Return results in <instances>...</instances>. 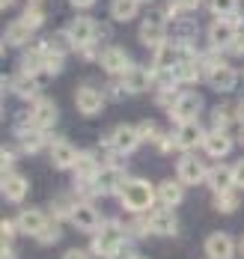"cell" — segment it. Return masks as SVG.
Listing matches in <instances>:
<instances>
[{
  "mask_svg": "<svg viewBox=\"0 0 244 259\" xmlns=\"http://www.w3.org/2000/svg\"><path fill=\"white\" fill-rule=\"evenodd\" d=\"M119 197H122V206L128 208V211H149L152 203L158 200V188H152L146 179H128L125 182V188L119 191Z\"/></svg>",
  "mask_w": 244,
  "mask_h": 259,
  "instance_id": "1",
  "label": "cell"
},
{
  "mask_svg": "<svg viewBox=\"0 0 244 259\" xmlns=\"http://www.w3.org/2000/svg\"><path fill=\"white\" fill-rule=\"evenodd\" d=\"M122 241H125V235H122V227L119 224H102L95 230V238H92V253L110 259L122 247Z\"/></svg>",
  "mask_w": 244,
  "mask_h": 259,
  "instance_id": "2",
  "label": "cell"
},
{
  "mask_svg": "<svg viewBox=\"0 0 244 259\" xmlns=\"http://www.w3.org/2000/svg\"><path fill=\"white\" fill-rule=\"evenodd\" d=\"M137 143H140V131L134 125H119V128H113L102 140V146H108V149H116V152H122V155H131L137 149Z\"/></svg>",
  "mask_w": 244,
  "mask_h": 259,
  "instance_id": "3",
  "label": "cell"
},
{
  "mask_svg": "<svg viewBox=\"0 0 244 259\" xmlns=\"http://www.w3.org/2000/svg\"><path fill=\"white\" fill-rule=\"evenodd\" d=\"M176 173H179V179L185 182V185H200V182L209 179V167H206L197 155H190V152H185V155L179 158Z\"/></svg>",
  "mask_w": 244,
  "mask_h": 259,
  "instance_id": "4",
  "label": "cell"
},
{
  "mask_svg": "<svg viewBox=\"0 0 244 259\" xmlns=\"http://www.w3.org/2000/svg\"><path fill=\"white\" fill-rule=\"evenodd\" d=\"M146 221H149V230L155 235H176L179 233V221H176V214L170 211V206L149 208Z\"/></svg>",
  "mask_w": 244,
  "mask_h": 259,
  "instance_id": "5",
  "label": "cell"
},
{
  "mask_svg": "<svg viewBox=\"0 0 244 259\" xmlns=\"http://www.w3.org/2000/svg\"><path fill=\"white\" fill-rule=\"evenodd\" d=\"M33 125H39V128H54L57 119H60V110H57V104L51 99H33V107H30V116H27Z\"/></svg>",
  "mask_w": 244,
  "mask_h": 259,
  "instance_id": "6",
  "label": "cell"
},
{
  "mask_svg": "<svg viewBox=\"0 0 244 259\" xmlns=\"http://www.w3.org/2000/svg\"><path fill=\"white\" fill-rule=\"evenodd\" d=\"M99 60H102V69L108 72L110 78H119V75H125V72L131 69L128 54H125V48H119V45H110V48H105Z\"/></svg>",
  "mask_w": 244,
  "mask_h": 259,
  "instance_id": "7",
  "label": "cell"
},
{
  "mask_svg": "<svg viewBox=\"0 0 244 259\" xmlns=\"http://www.w3.org/2000/svg\"><path fill=\"white\" fill-rule=\"evenodd\" d=\"M200 110H203V99L197 93H179V99H176L170 113H173L176 122H193L200 116Z\"/></svg>",
  "mask_w": 244,
  "mask_h": 259,
  "instance_id": "8",
  "label": "cell"
},
{
  "mask_svg": "<svg viewBox=\"0 0 244 259\" xmlns=\"http://www.w3.org/2000/svg\"><path fill=\"white\" fill-rule=\"evenodd\" d=\"M78 230H83V233H95L105 221H102V214H99V208L92 206V203H75V208H72V218H69Z\"/></svg>",
  "mask_w": 244,
  "mask_h": 259,
  "instance_id": "9",
  "label": "cell"
},
{
  "mask_svg": "<svg viewBox=\"0 0 244 259\" xmlns=\"http://www.w3.org/2000/svg\"><path fill=\"white\" fill-rule=\"evenodd\" d=\"M102 24H95L92 18H75L72 24L66 27V33H69V39H72V45H78V48H83V45H89V42H95V36L102 33L99 30Z\"/></svg>",
  "mask_w": 244,
  "mask_h": 259,
  "instance_id": "10",
  "label": "cell"
},
{
  "mask_svg": "<svg viewBox=\"0 0 244 259\" xmlns=\"http://www.w3.org/2000/svg\"><path fill=\"white\" fill-rule=\"evenodd\" d=\"M15 137H18V143H21V149L33 155V152H39L42 146H45V128H39V125H33V122H24V125H15Z\"/></svg>",
  "mask_w": 244,
  "mask_h": 259,
  "instance_id": "11",
  "label": "cell"
},
{
  "mask_svg": "<svg viewBox=\"0 0 244 259\" xmlns=\"http://www.w3.org/2000/svg\"><path fill=\"white\" fill-rule=\"evenodd\" d=\"M75 104H78V110H81L83 116H95L105 107V93L95 90V87H81L75 93Z\"/></svg>",
  "mask_w": 244,
  "mask_h": 259,
  "instance_id": "12",
  "label": "cell"
},
{
  "mask_svg": "<svg viewBox=\"0 0 244 259\" xmlns=\"http://www.w3.org/2000/svg\"><path fill=\"white\" fill-rule=\"evenodd\" d=\"M164 21H167V15L152 12V15L140 24V42H143V45H149V48L164 45Z\"/></svg>",
  "mask_w": 244,
  "mask_h": 259,
  "instance_id": "13",
  "label": "cell"
},
{
  "mask_svg": "<svg viewBox=\"0 0 244 259\" xmlns=\"http://www.w3.org/2000/svg\"><path fill=\"white\" fill-rule=\"evenodd\" d=\"M235 24L229 21V18H217L215 24L209 27V45L215 48V51H226L229 48V42L235 39Z\"/></svg>",
  "mask_w": 244,
  "mask_h": 259,
  "instance_id": "14",
  "label": "cell"
},
{
  "mask_svg": "<svg viewBox=\"0 0 244 259\" xmlns=\"http://www.w3.org/2000/svg\"><path fill=\"white\" fill-rule=\"evenodd\" d=\"M27 179L21 176V173H3V179H0V191H3V197L9 200V203H21L24 197H27Z\"/></svg>",
  "mask_w": 244,
  "mask_h": 259,
  "instance_id": "15",
  "label": "cell"
},
{
  "mask_svg": "<svg viewBox=\"0 0 244 259\" xmlns=\"http://www.w3.org/2000/svg\"><path fill=\"white\" fill-rule=\"evenodd\" d=\"M206 80H209V87L217 90V93H229V90H235V83H238V72H235L232 66L220 63L217 69H212V72L206 75Z\"/></svg>",
  "mask_w": 244,
  "mask_h": 259,
  "instance_id": "16",
  "label": "cell"
},
{
  "mask_svg": "<svg viewBox=\"0 0 244 259\" xmlns=\"http://www.w3.org/2000/svg\"><path fill=\"white\" fill-rule=\"evenodd\" d=\"M203 149H206L212 158H226L229 149H232V137H229L223 128H212V131H206Z\"/></svg>",
  "mask_w": 244,
  "mask_h": 259,
  "instance_id": "17",
  "label": "cell"
},
{
  "mask_svg": "<svg viewBox=\"0 0 244 259\" xmlns=\"http://www.w3.org/2000/svg\"><path fill=\"white\" fill-rule=\"evenodd\" d=\"M51 221V214H45V211H39V208H24L18 218H15V224H18V230L27 235H39L45 230V224Z\"/></svg>",
  "mask_w": 244,
  "mask_h": 259,
  "instance_id": "18",
  "label": "cell"
},
{
  "mask_svg": "<svg viewBox=\"0 0 244 259\" xmlns=\"http://www.w3.org/2000/svg\"><path fill=\"white\" fill-rule=\"evenodd\" d=\"M209 188H212V194H223V191H232L235 188V170L232 167H226V164H215L212 170H209Z\"/></svg>",
  "mask_w": 244,
  "mask_h": 259,
  "instance_id": "19",
  "label": "cell"
},
{
  "mask_svg": "<svg viewBox=\"0 0 244 259\" xmlns=\"http://www.w3.org/2000/svg\"><path fill=\"white\" fill-rule=\"evenodd\" d=\"M48 149H51V161H54V167H60V170H72V164H75L78 155H81V152H78L69 140H63V137L54 140Z\"/></svg>",
  "mask_w": 244,
  "mask_h": 259,
  "instance_id": "20",
  "label": "cell"
},
{
  "mask_svg": "<svg viewBox=\"0 0 244 259\" xmlns=\"http://www.w3.org/2000/svg\"><path fill=\"white\" fill-rule=\"evenodd\" d=\"M182 200H185V182L182 179H164L158 185V203L161 206L176 208Z\"/></svg>",
  "mask_w": 244,
  "mask_h": 259,
  "instance_id": "21",
  "label": "cell"
},
{
  "mask_svg": "<svg viewBox=\"0 0 244 259\" xmlns=\"http://www.w3.org/2000/svg\"><path fill=\"white\" fill-rule=\"evenodd\" d=\"M119 80H122L125 93H146L152 87V75L146 69H140V66H131L125 75H119Z\"/></svg>",
  "mask_w": 244,
  "mask_h": 259,
  "instance_id": "22",
  "label": "cell"
},
{
  "mask_svg": "<svg viewBox=\"0 0 244 259\" xmlns=\"http://www.w3.org/2000/svg\"><path fill=\"white\" fill-rule=\"evenodd\" d=\"M232 238L226 233H212L206 238V256L209 259H229L232 256Z\"/></svg>",
  "mask_w": 244,
  "mask_h": 259,
  "instance_id": "23",
  "label": "cell"
},
{
  "mask_svg": "<svg viewBox=\"0 0 244 259\" xmlns=\"http://www.w3.org/2000/svg\"><path fill=\"white\" fill-rule=\"evenodd\" d=\"M176 137H179V149H193V146H203V140H206V131L200 128L197 122H182L179 131H176Z\"/></svg>",
  "mask_w": 244,
  "mask_h": 259,
  "instance_id": "24",
  "label": "cell"
},
{
  "mask_svg": "<svg viewBox=\"0 0 244 259\" xmlns=\"http://www.w3.org/2000/svg\"><path fill=\"white\" fill-rule=\"evenodd\" d=\"M30 36H33V27L24 24L21 18L18 21H12V24L6 27V36H3V45L9 48V45H15V48H21V45H27Z\"/></svg>",
  "mask_w": 244,
  "mask_h": 259,
  "instance_id": "25",
  "label": "cell"
},
{
  "mask_svg": "<svg viewBox=\"0 0 244 259\" xmlns=\"http://www.w3.org/2000/svg\"><path fill=\"white\" fill-rule=\"evenodd\" d=\"M99 170H102V164H99V158L92 155V152H81L78 161L72 164V173H75L78 179H95Z\"/></svg>",
  "mask_w": 244,
  "mask_h": 259,
  "instance_id": "26",
  "label": "cell"
},
{
  "mask_svg": "<svg viewBox=\"0 0 244 259\" xmlns=\"http://www.w3.org/2000/svg\"><path fill=\"white\" fill-rule=\"evenodd\" d=\"M12 90H15V96H21V99H36V96H39V78L30 75V72H18L15 80H12Z\"/></svg>",
  "mask_w": 244,
  "mask_h": 259,
  "instance_id": "27",
  "label": "cell"
},
{
  "mask_svg": "<svg viewBox=\"0 0 244 259\" xmlns=\"http://www.w3.org/2000/svg\"><path fill=\"white\" fill-rule=\"evenodd\" d=\"M143 0H110V15L116 21H131Z\"/></svg>",
  "mask_w": 244,
  "mask_h": 259,
  "instance_id": "28",
  "label": "cell"
},
{
  "mask_svg": "<svg viewBox=\"0 0 244 259\" xmlns=\"http://www.w3.org/2000/svg\"><path fill=\"white\" fill-rule=\"evenodd\" d=\"M72 208H75V203L69 200V194H57L54 200H51V214H54L57 221L60 218H72Z\"/></svg>",
  "mask_w": 244,
  "mask_h": 259,
  "instance_id": "29",
  "label": "cell"
},
{
  "mask_svg": "<svg viewBox=\"0 0 244 259\" xmlns=\"http://www.w3.org/2000/svg\"><path fill=\"white\" fill-rule=\"evenodd\" d=\"M60 235H63V230H60V221L51 214V221L45 224V230L36 235V238H39V244H57V241H60Z\"/></svg>",
  "mask_w": 244,
  "mask_h": 259,
  "instance_id": "30",
  "label": "cell"
},
{
  "mask_svg": "<svg viewBox=\"0 0 244 259\" xmlns=\"http://www.w3.org/2000/svg\"><path fill=\"white\" fill-rule=\"evenodd\" d=\"M215 208H217V211H223V214H229V211H235V208H238V197H235L232 191L215 194Z\"/></svg>",
  "mask_w": 244,
  "mask_h": 259,
  "instance_id": "31",
  "label": "cell"
},
{
  "mask_svg": "<svg viewBox=\"0 0 244 259\" xmlns=\"http://www.w3.org/2000/svg\"><path fill=\"white\" fill-rule=\"evenodd\" d=\"M176 99H179V83H173V87H161L155 102H158V107H167V110H173Z\"/></svg>",
  "mask_w": 244,
  "mask_h": 259,
  "instance_id": "32",
  "label": "cell"
},
{
  "mask_svg": "<svg viewBox=\"0 0 244 259\" xmlns=\"http://www.w3.org/2000/svg\"><path fill=\"white\" fill-rule=\"evenodd\" d=\"M209 6H212V12L217 18H226L232 12H238V0H209Z\"/></svg>",
  "mask_w": 244,
  "mask_h": 259,
  "instance_id": "33",
  "label": "cell"
},
{
  "mask_svg": "<svg viewBox=\"0 0 244 259\" xmlns=\"http://www.w3.org/2000/svg\"><path fill=\"white\" fill-rule=\"evenodd\" d=\"M21 21H24V24H30L33 30H36V27H39L42 21H45V12H42V6H39V3H30V6H27V12L21 15Z\"/></svg>",
  "mask_w": 244,
  "mask_h": 259,
  "instance_id": "34",
  "label": "cell"
},
{
  "mask_svg": "<svg viewBox=\"0 0 244 259\" xmlns=\"http://www.w3.org/2000/svg\"><path fill=\"white\" fill-rule=\"evenodd\" d=\"M137 131H140V143H143V140H155V143H158V137H161V131H158V125H155L152 119L140 122V125H137Z\"/></svg>",
  "mask_w": 244,
  "mask_h": 259,
  "instance_id": "35",
  "label": "cell"
},
{
  "mask_svg": "<svg viewBox=\"0 0 244 259\" xmlns=\"http://www.w3.org/2000/svg\"><path fill=\"white\" fill-rule=\"evenodd\" d=\"M173 149H179V137L176 134H161L158 137V152L161 155H170Z\"/></svg>",
  "mask_w": 244,
  "mask_h": 259,
  "instance_id": "36",
  "label": "cell"
},
{
  "mask_svg": "<svg viewBox=\"0 0 244 259\" xmlns=\"http://www.w3.org/2000/svg\"><path fill=\"white\" fill-rule=\"evenodd\" d=\"M226 125H229V110H226V107H215V110H212V128L226 131Z\"/></svg>",
  "mask_w": 244,
  "mask_h": 259,
  "instance_id": "37",
  "label": "cell"
},
{
  "mask_svg": "<svg viewBox=\"0 0 244 259\" xmlns=\"http://www.w3.org/2000/svg\"><path fill=\"white\" fill-rule=\"evenodd\" d=\"M226 51H229V54H235V57H244V33H241V30L235 33V39L229 42V48H226Z\"/></svg>",
  "mask_w": 244,
  "mask_h": 259,
  "instance_id": "38",
  "label": "cell"
},
{
  "mask_svg": "<svg viewBox=\"0 0 244 259\" xmlns=\"http://www.w3.org/2000/svg\"><path fill=\"white\" fill-rule=\"evenodd\" d=\"M15 164V149L12 146H3V173H9Z\"/></svg>",
  "mask_w": 244,
  "mask_h": 259,
  "instance_id": "39",
  "label": "cell"
},
{
  "mask_svg": "<svg viewBox=\"0 0 244 259\" xmlns=\"http://www.w3.org/2000/svg\"><path fill=\"white\" fill-rule=\"evenodd\" d=\"M232 170H235V185L244 188V158H241V161H235V167H232Z\"/></svg>",
  "mask_w": 244,
  "mask_h": 259,
  "instance_id": "40",
  "label": "cell"
},
{
  "mask_svg": "<svg viewBox=\"0 0 244 259\" xmlns=\"http://www.w3.org/2000/svg\"><path fill=\"white\" fill-rule=\"evenodd\" d=\"M63 259H89V253H86V250H78V247H72V250L63 253Z\"/></svg>",
  "mask_w": 244,
  "mask_h": 259,
  "instance_id": "41",
  "label": "cell"
},
{
  "mask_svg": "<svg viewBox=\"0 0 244 259\" xmlns=\"http://www.w3.org/2000/svg\"><path fill=\"white\" fill-rule=\"evenodd\" d=\"M176 3H179L185 12H190V9H197V6H200V0H176Z\"/></svg>",
  "mask_w": 244,
  "mask_h": 259,
  "instance_id": "42",
  "label": "cell"
},
{
  "mask_svg": "<svg viewBox=\"0 0 244 259\" xmlns=\"http://www.w3.org/2000/svg\"><path fill=\"white\" fill-rule=\"evenodd\" d=\"M72 6H78V9H89V6H95V0H69Z\"/></svg>",
  "mask_w": 244,
  "mask_h": 259,
  "instance_id": "43",
  "label": "cell"
},
{
  "mask_svg": "<svg viewBox=\"0 0 244 259\" xmlns=\"http://www.w3.org/2000/svg\"><path fill=\"white\" fill-rule=\"evenodd\" d=\"M235 119H238V122L244 125V99L238 102V107H235Z\"/></svg>",
  "mask_w": 244,
  "mask_h": 259,
  "instance_id": "44",
  "label": "cell"
},
{
  "mask_svg": "<svg viewBox=\"0 0 244 259\" xmlns=\"http://www.w3.org/2000/svg\"><path fill=\"white\" fill-rule=\"evenodd\" d=\"M12 3H15V0H3V9H9V6H12Z\"/></svg>",
  "mask_w": 244,
  "mask_h": 259,
  "instance_id": "45",
  "label": "cell"
},
{
  "mask_svg": "<svg viewBox=\"0 0 244 259\" xmlns=\"http://www.w3.org/2000/svg\"><path fill=\"white\" fill-rule=\"evenodd\" d=\"M241 143H244V125H241Z\"/></svg>",
  "mask_w": 244,
  "mask_h": 259,
  "instance_id": "46",
  "label": "cell"
},
{
  "mask_svg": "<svg viewBox=\"0 0 244 259\" xmlns=\"http://www.w3.org/2000/svg\"><path fill=\"white\" fill-rule=\"evenodd\" d=\"M241 250H244V238H241Z\"/></svg>",
  "mask_w": 244,
  "mask_h": 259,
  "instance_id": "47",
  "label": "cell"
},
{
  "mask_svg": "<svg viewBox=\"0 0 244 259\" xmlns=\"http://www.w3.org/2000/svg\"><path fill=\"white\" fill-rule=\"evenodd\" d=\"M30 3H39V0H30Z\"/></svg>",
  "mask_w": 244,
  "mask_h": 259,
  "instance_id": "48",
  "label": "cell"
},
{
  "mask_svg": "<svg viewBox=\"0 0 244 259\" xmlns=\"http://www.w3.org/2000/svg\"><path fill=\"white\" fill-rule=\"evenodd\" d=\"M134 259H140V256H134Z\"/></svg>",
  "mask_w": 244,
  "mask_h": 259,
  "instance_id": "49",
  "label": "cell"
},
{
  "mask_svg": "<svg viewBox=\"0 0 244 259\" xmlns=\"http://www.w3.org/2000/svg\"><path fill=\"white\" fill-rule=\"evenodd\" d=\"M143 3H146V0H143Z\"/></svg>",
  "mask_w": 244,
  "mask_h": 259,
  "instance_id": "50",
  "label": "cell"
}]
</instances>
